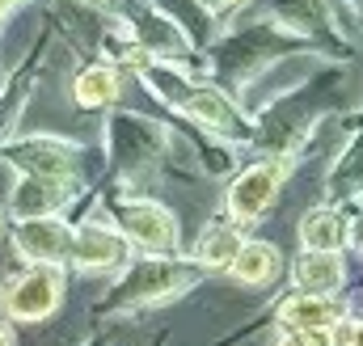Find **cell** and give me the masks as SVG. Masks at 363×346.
Listing matches in <instances>:
<instances>
[{
  "instance_id": "1",
  "label": "cell",
  "mask_w": 363,
  "mask_h": 346,
  "mask_svg": "<svg viewBox=\"0 0 363 346\" xmlns=\"http://www.w3.org/2000/svg\"><path fill=\"white\" fill-rule=\"evenodd\" d=\"M55 304H60V274H55V270H47V266L26 270V274H21V279H13V283H9V291H4V308H9L13 317H21V321L51 317V313H55Z\"/></svg>"
},
{
  "instance_id": "2",
  "label": "cell",
  "mask_w": 363,
  "mask_h": 346,
  "mask_svg": "<svg viewBox=\"0 0 363 346\" xmlns=\"http://www.w3.org/2000/svg\"><path fill=\"white\" fill-rule=\"evenodd\" d=\"M279 182H283V165H254V169H245L233 182V190H228V211H233V220H237V224H254V220L274 203Z\"/></svg>"
},
{
  "instance_id": "3",
  "label": "cell",
  "mask_w": 363,
  "mask_h": 346,
  "mask_svg": "<svg viewBox=\"0 0 363 346\" xmlns=\"http://www.w3.org/2000/svg\"><path fill=\"white\" fill-rule=\"evenodd\" d=\"M118 220H123V233L135 241V245H144V250H174L178 245V224H174V216L161 207V203H127L123 211H118Z\"/></svg>"
},
{
  "instance_id": "4",
  "label": "cell",
  "mask_w": 363,
  "mask_h": 346,
  "mask_svg": "<svg viewBox=\"0 0 363 346\" xmlns=\"http://www.w3.org/2000/svg\"><path fill=\"white\" fill-rule=\"evenodd\" d=\"M17 250L34 262H60V258H68V250H72V233H68L60 220L34 216V220H21V228H17Z\"/></svg>"
},
{
  "instance_id": "5",
  "label": "cell",
  "mask_w": 363,
  "mask_h": 346,
  "mask_svg": "<svg viewBox=\"0 0 363 346\" xmlns=\"http://www.w3.org/2000/svg\"><path fill=\"white\" fill-rule=\"evenodd\" d=\"M182 283H190V270L186 266H169V262H144L127 274L123 283V296L127 300H157L165 291H174Z\"/></svg>"
},
{
  "instance_id": "6",
  "label": "cell",
  "mask_w": 363,
  "mask_h": 346,
  "mask_svg": "<svg viewBox=\"0 0 363 346\" xmlns=\"http://www.w3.org/2000/svg\"><path fill=\"white\" fill-rule=\"evenodd\" d=\"M64 199V177H43V173H26L17 194H13V211L21 220H34V216H51Z\"/></svg>"
},
{
  "instance_id": "7",
  "label": "cell",
  "mask_w": 363,
  "mask_h": 346,
  "mask_svg": "<svg viewBox=\"0 0 363 346\" xmlns=\"http://www.w3.org/2000/svg\"><path fill=\"white\" fill-rule=\"evenodd\" d=\"M9 157H13L26 173H43V177H64V182H68V169H72L68 148L55 144V140H26V144L9 148Z\"/></svg>"
},
{
  "instance_id": "8",
  "label": "cell",
  "mask_w": 363,
  "mask_h": 346,
  "mask_svg": "<svg viewBox=\"0 0 363 346\" xmlns=\"http://www.w3.org/2000/svg\"><path fill=\"white\" fill-rule=\"evenodd\" d=\"M72 262L77 266H85V270H101V266H114V262H123V237H114L110 228H81L77 237H72Z\"/></svg>"
},
{
  "instance_id": "9",
  "label": "cell",
  "mask_w": 363,
  "mask_h": 346,
  "mask_svg": "<svg viewBox=\"0 0 363 346\" xmlns=\"http://www.w3.org/2000/svg\"><path fill=\"white\" fill-rule=\"evenodd\" d=\"M279 321L287 330H330L338 321V308H334V300L304 291V296H296V300H287L279 308Z\"/></svg>"
},
{
  "instance_id": "10",
  "label": "cell",
  "mask_w": 363,
  "mask_h": 346,
  "mask_svg": "<svg viewBox=\"0 0 363 346\" xmlns=\"http://www.w3.org/2000/svg\"><path fill=\"white\" fill-rule=\"evenodd\" d=\"M338 279H342V258L334 250H308L304 258L296 262V283L304 291H313V296L338 287Z\"/></svg>"
},
{
  "instance_id": "11",
  "label": "cell",
  "mask_w": 363,
  "mask_h": 346,
  "mask_svg": "<svg viewBox=\"0 0 363 346\" xmlns=\"http://www.w3.org/2000/svg\"><path fill=\"white\" fill-rule=\"evenodd\" d=\"M228 270L241 283H267L274 270H279V250L274 245H262V241H245L237 250V258L228 262Z\"/></svg>"
},
{
  "instance_id": "12",
  "label": "cell",
  "mask_w": 363,
  "mask_h": 346,
  "mask_svg": "<svg viewBox=\"0 0 363 346\" xmlns=\"http://www.w3.org/2000/svg\"><path fill=\"white\" fill-rule=\"evenodd\" d=\"M342 237H347V224H342V216L330 211V207L308 211L304 224H300V241H304L308 250H338Z\"/></svg>"
},
{
  "instance_id": "13",
  "label": "cell",
  "mask_w": 363,
  "mask_h": 346,
  "mask_svg": "<svg viewBox=\"0 0 363 346\" xmlns=\"http://www.w3.org/2000/svg\"><path fill=\"white\" fill-rule=\"evenodd\" d=\"M77 101L81 106H110L114 97H118V72L114 68H106V64H97V68H85L81 77H77Z\"/></svg>"
},
{
  "instance_id": "14",
  "label": "cell",
  "mask_w": 363,
  "mask_h": 346,
  "mask_svg": "<svg viewBox=\"0 0 363 346\" xmlns=\"http://www.w3.org/2000/svg\"><path fill=\"white\" fill-rule=\"evenodd\" d=\"M241 245H245V241H241V233H237L233 224H211V228L199 237V262H207V266H228V262L237 258Z\"/></svg>"
},
{
  "instance_id": "15",
  "label": "cell",
  "mask_w": 363,
  "mask_h": 346,
  "mask_svg": "<svg viewBox=\"0 0 363 346\" xmlns=\"http://www.w3.org/2000/svg\"><path fill=\"white\" fill-rule=\"evenodd\" d=\"M186 110H190L194 118H203V123L220 127V131H233V127H237V114H233V106H228L220 93H211V89H194V93L186 97Z\"/></svg>"
},
{
  "instance_id": "16",
  "label": "cell",
  "mask_w": 363,
  "mask_h": 346,
  "mask_svg": "<svg viewBox=\"0 0 363 346\" xmlns=\"http://www.w3.org/2000/svg\"><path fill=\"white\" fill-rule=\"evenodd\" d=\"M342 346H363V321H359V325H347V330H342Z\"/></svg>"
},
{
  "instance_id": "17",
  "label": "cell",
  "mask_w": 363,
  "mask_h": 346,
  "mask_svg": "<svg viewBox=\"0 0 363 346\" xmlns=\"http://www.w3.org/2000/svg\"><path fill=\"white\" fill-rule=\"evenodd\" d=\"M203 4H207V13H224V9H237L245 0H203Z\"/></svg>"
},
{
  "instance_id": "18",
  "label": "cell",
  "mask_w": 363,
  "mask_h": 346,
  "mask_svg": "<svg viewBox=\"0 0 363 346\" xmlns=\"http://www.w3.org/2000/svg\"><path fill=\"white\" fill-rule=\"evenodd\" d=\"M279 346H308V342H304V334H300V330H291V334H287Z\"/></svg>"
},
{
  "instance_id": "19",
  "label": "cell",
  "mask_w": 363,
  "mask_h": 346,
  "mask_svg": "<svg viewBox=\"0 0 363 346\" xmlns=\"http://www.w3.org/2000/svg\"><path fill=\"white\" fill-rule=\"evenodd\" d=\"M0 346H13V338H9V330H0Z\"/></svg>"
},
{
  "instance_id": "20",
  "label": "cell",
  "mask_w": 363,
  "mask_h": 346,
  "mask_svg": "<svg viewBox=\"0 0 363 346\" xmlns=\"http://www.w3.org/2000/svg\"><path fill=\"white\" fill-rule=\"evenodd\" d=\"M355 241H359V245H363V220H359V228H355Z\"/></svg>"
},
{
  "instance_id": "21",
  "label": "cell",
  "mask_w": 363,
  "mask_h": 346,
  "mask_svg": "<svg viewBox=\"0 0 363 346\" xmlns=\"http://www.w3.org/2000/svg\"><path fill=\"white\" fill-rule=\"evenodd\" d=\"M9 4H13V0H0V13H4V9H9Z\"/></svg>"
}]
</instances>
